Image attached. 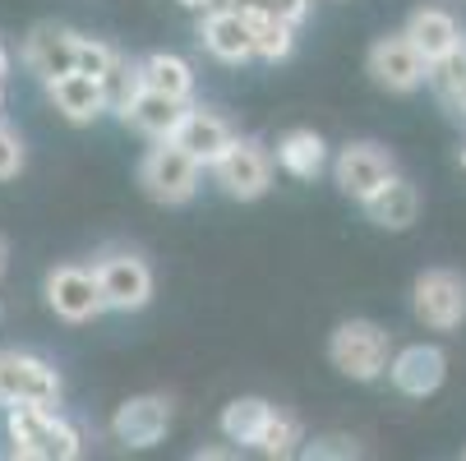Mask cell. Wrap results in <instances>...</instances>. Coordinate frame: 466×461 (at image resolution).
I'll list each match as a JSON object with an SVG mask.
<instances>
[{
  "instance_id": "d4e9b609",
  "label": "cell",
  "mask_w": 466,
  "mask_h": 461,
  "mask_svg": "<svg viewBox=\"0 0 466 461\" xmlns=\"http://www.w3.org/2000/svg\"><path fill=\"white\" fill-rule=\"evenodd\" d=\"M296 443H300V420L273 406V416H268V425H263V434H258L254 452H263V456H291V452H296Z\"/></svg>"
},
{
  "instance_id": "603a6c76",
  "label": "cell",
  "mask_w": 466,
  "mask_h": 461,
  "mask_svg": "<svg viewBox=\"0 0 466 461\" xmlns=\"http://www.w3.org/2000/svg\"><path fill=\"white\" fill-rule=\"evenodd\" d=\"M425 79L434 84V93H439L452 111L466 115V42H461L457 51H448L443 60H434Z\"/></svg>"
},
{
  "instance_id": "4fadbf2b",
  "label": "cell",
  "mask_w": 466,
  "mask_h": 461,
  "mask_svg": "<svg viewBox=\"0 0 466 461\" xmlns=\"http://www.w3.org/2000/svg\"><path fill=\"white\" fill-rule=\"evenodd\" d=\"M383 374L392 378V387L402 392V397H430V392H439L443 378H448V356L439 346L416 342V346H402L397 356H388Z\"/></svg>"
},
{
  "instance_id": "484cf974",
  "label": "cell",
  "mask_w": 466,
  "mask_h": 461,
  "mask_svg": "<svg viewBox=\"0 0 466 461\" xmlns=\"http://www.w3.org/2000/svg\"><path fill=\"white\" fill-rule=\"evenodd\" d=\"M139 88V65H129L120 51H116V60L106 65V75H102V93H106V111H120L125 102H129V93Z\"/></svg>"
},
{
  "instance_id": "cb8c5ba5",
  "label": "cell",
  "mask_w": 466,
  "mask_h": 461,
  "mask_svg": "<svg viewBox=\"0 0 466 461\" xmlns=\"http://www.w3.org/2000/svg\"><path fill=\"white\" fill-rule=\"evenodd\" d=\"M249 19V33H254V60H287L296 51V28L282 24V19H268V15H245Z\"/></svg>"
},
{
  "instance_id": "83f0119b",
  "label": "cell",
  "mask_w": 466,
  "mask_h": 461,
  "mask_svg": "<svg viewBox=\"0 0 466 461\" xmlns=\"http://www.w3.org/2000/svg\"><path fill=\"white\" fill-rule=\"evenodd\" d=\"M28 162V148L19 139V129H10L5 120H0V180H15Z\"/></svg>"
},
{
  "instance_id": "44dd1931",
  "label": "cell",
  "mask_w": 466,
  "mask_h": 461,
  "mask_svg": "<svg viewBox=\"0 0 466 461\" xmlns=\"http://www.w3.org/2000/svg\"><path fill=\"white\" fill-rule=\"evenodd\" d=\"M139 84L162 93V97H176V102H189L194 93V70L189 60L171 55V51H153L148 60H139Z\"/></svg>"
},
{
  "instance_id": "f1b7e54d",
  "label": "cell",
  "mask_w": 466,
  "mask_h": 461,
  "mask_svg": "<svg viewBox=\"0 0 466 461\" xmlns=\"http://www.w3.org/2000/svg\"><path fill=\"white\" fill-rule=\"evenodd\" d=\"M111 60H116V46H106V42H97V37H79V51H75V70H84V75L102 79Z\"/></svg>"
},
{
  "instance_id": "30bf717a",
  "label": "cell",
  "mask_w": 466,
  "mask_h": 461,
  "mask_svg": "<svg viewBox=\"0 0 466 461\" xmlns=\"http://www.w3.org/2000/svg\"><path fill=\"white\" fill-rule=\"evenodd\" d=\"M388 175H397V162L379 144H347L338 153V162H332V180H338V189L347 194V199H356V204H365Z\"/></svg>"
},
{
  "instance_id": "8fae6325",
  "label": "cell",
  "mask_w": 466,
  "mask_h": 461,
  "mask_svg": "<svg viewBox=\"0 0 466 461\" xmlns=\"http://www.w3.org/2000/svg\"><path fill=\"white\" fill-rule=\"evenodd\" d=\"M171 416H176V406H171V397H162V392L129 397V402L111 416V434H116V443H125V447H153V443L167 438Z\"/></svg>"
},
{
  "instance_id": "d6986e66",
  "label": "cell",
  "mask_w": 466,
  "mask_h": 461,
  "mask_svg": "<svg viewBox=\"0 0 466 461\" xmlns=\"http://www.w3.org/2000/svg\"><path fill=\"white\" fill-rule=\"evenodd\" d=\"M185 106H189V102L162 97V93H153V88H144V84H139L116 115H120L129 129L148 135V139H171V129H176V120H180V111H185Z\"/></svg>"
},
{
  "instance_id": "f546056e",
  "label": "cell",
  "mask_w": 466,
  "mask_h": 461,
  "mask_svg": "<svg viewBox=\"0 0 466 461\" xmlns=\"http://www.w3.org/2000/svg\"><path fill=\"white\" fill-rule=\"evenodd\" d=\"M305 456H356V443H347V438H323V443H314Z\"/></svg>"
},
{
  "instance_id": "e0dca14e",
  "label": "cell",
  "mask_w": 466,
  "mask_h": 461,
  "mask_svg": "<svg viewBox=\"0 0 466 461\" xmlns=\"http://www.w3.org/2000/svg\"><path fill=\"white\" fill-rule=\"evenodd\" d=\"M360 208H365L370 222L383 226V231H407V226H416V217H420V189H416L411 180H402V175H388Z\"/></svg>"
},
{
  "instance_id": "52a82bcc",
  "label": "cell",
  "mask_w": 466,
  "mask_h": 461,
  "mask_svg": "<svg viewBox=\"0 0 466 461\" xmlns=\"http://www.w3.org/2000/svg\"><path fill=\"white\" fill-rule=\"evenodd\" d=\"M46 305L65 323H93L97 314H106L97 273L79 268V263H60V268L46 273Z\"/></svg>"
},
{
  "instance_id": "5bb4252c",
  "label": "cell",
  "mask_w": 466,
  "mask_h": 461,
  "mask_svg": "<svg viewBox=\"0 0 466 461\" xmlns=\"http://www.w3.org/2000/svg\"><path fill=\"white\" fill-rule=\"evenodd\" d=\"M198 42H204V51L222 65H249L254 60V33H249V19L231 5H218L204 15V24H198Z\"/></svg>"
},
{
  "instance_id": "6da1fadb",
  "label": "cell",
  "mask_w": 466,
  "mask_h": 461,
  "mask_svg": "<svg viewBox=\"0 0 466 461\" xmlns=\"http://www.w3.org/2000/svg\"><path fill=\"white\" fill-rule=\"evenodd\" d=\"M5 434H10V456L24 461H75L84 452L79 429L56 416L51 406H5Z\"/></svg>"
},
{
  "instance_id": "ba28073f",
  "label": "cell",
  "mask_w": 466,
  "mask_h": 461,
  "mask_svg": "<svg viewBox=\"0 0 466 461\" xmlns=\"http://www.w3.org/2000/svg\"><path fill=\"white\" fill-rule=\"evenodd\" d=\"M93 273H97L106 309L135 314V309H144L153 300V268L139 254H106V258L93 263Z\"/></svg>"
},
{
  "instance_id": "ac0fdd59",
  "label": "cell",
  "mask_w": 466,
  "mask_h": 461,
  "mask_svg": "<svg viewBox=\"0 0 466 461\" xmlns=\"http://www.w3.org/2000/svg\"><path fill=\"white\" fill-rule=\"evenodd\" d=\"M402 37L420 51L425 65H434V60H443L448 51L461 46V24H457L448 10H439V5H420V10L407 19Z\"/></svg>"
},
{
  "instance_id": "277c9868",
  "label": "cell",
  "mask_w": 466,
  "mask_h": 461,
  "mask_svg": "<svg viewBox=\"0 0 466 461\" xmlns=\"http://www.w3.org/2000/svg\"><path fill=\"white\" fill-rule=\"evenodd\" d=\"M208 171L222 185V194H231V199H240V204H254V199H263V194L273 189V153L263 148L258 139H240L236 135Z\"/></svg>"
},
{
  "instance_id": "836d02e7",
  "label": "cell",
  "mask_w": 466,
  "mask_h": 461,
  "mask_svg": "<svg viewBox=\"0 0 466 461\" xmlns=\"http://www.w3.org/2000/svg\"><path fill=\"white\" fill-rule=\"evenodd\" d=\"M0 106H5V84H0Z\"/></svg>"
},
{
  "instance_id": "ffe728a7",
  "label": "cell",
  "mask_w": 466,
  "mask_h": 461,
  "mask_svg": "<svg viewBox=\"0 0 466 461\" xmlns=\"http://www.w3.org/2000/svg\"><path fill=\"white\" fill-rule=\"evenodd\" d=\"M273 162L291 180H314L328 166V144H323V135H314V129H287V135L278 139V148H273Z\"/></svg>"
},
{
  "instance_id": "9c48e42d",
  "label": "cell",
  "mask_w": 466,
  "mask_h": 461,
  "mask_svg": "<svg viewBox=\"0 0 466 461\" xmlns=\"http://www.w3.org/2000/svg\"><path fill=\"white\" fill-rule=\"evenodd\" d=\"M370 79L388 93H416L430 75V65L420 60V51L402 37V33H392V37H379L370 46Z\"/></svg>"
},
{
  "instance_id": "4dcf8cb0",
  "label": "cell",
  "mask_w": 466,
  "mask_h": 461,
  "mask_svg": "<svg viewBox=\"0 0 466 461\" xmlns=\"http://www.w3.org/2000/svg\"><path fill=\"white\" fill-rule=\"evenodd\" d=\"M180 5H185V10H204V15H208V10L227 5V0H180Z\"/></svg>"
},
{
  "instance_id": "4316f807",
  "label": "cell",
  "mask_w": 466,
  "mask_h": 461,
  "mask_svg": "<svg viewBox=\"0 0 466 461\" xmlns=\"http://www.w3.org/2000/svg\"><path fill=\"white\" fill-rule=\"evenodd\" d=\"M231 10H240V15H268V19H282V24H305V15H309V0H227Z\"/></svg>"
},
{
  "instance_id": "8992f818",
  "label": "cell",
  "mask_w": 466,
  "mask_h": 461,
  "mask_svg": "<svg viewBox=\"0 0 466 461\" xmlns=\"http://www.w3.org/2000/svg\"><path fill=\"white\" fill-rule=\"evenodd\" d=\"M411 309L430 333H452L466 323V277L452 268H430L411 286Z\"/></svg>"
},
{
  "instance_id": "5b68a950",
  "label": "cell",
  "mask_w": 466,
  "mask_h": 461,
  "mask_svg": "<svg viewBox=\"0 0 466 461\" xmlns=\"http://www.w3.org/2000/svg\"><path fill=\"white\" fill-rule=\"evenodd\" d=\"M60 374L33 351H0V406H56Z\"/></svg>"
},
{
  "instance_id": "2e32d148",
  "label": "cell",
  "mask_w": 466,
  "mask_h": 461,
  "mask_svg": "<svg viewBox=\"0 0 466 461\" xmlns=\"http://www.w3.org/2000/svg\"><path fill=\"white\" fill-rule=\"evenodd\" d=\"M75 51H79V33L60 28V24H37L24 37V65L46 84L65 70H75Z\"/></svg>"
},
{
  "instance_id": "7c38bea8",
  "label": "cell",
  "mask_w": 466,
  "mask_h": 461,
  "mask_svg": "<svg viewBox=\"0 0 466 461\" xmlns=\"http://www.w3.org/2000/svg\"><path fill=\"white\" fill-rule=\"evenodd\" d=\"M231 139H236V129H231L218 111H208V106H185L180 120H176V129H171V144L185 148L204 171L222 157V148H227Z\"/></svg>"
},
{
  "instance_id": "d6a6232c",
  "label": "cell",
  "mask_w": 466,
  "mask_h": 461,
  "mask_svg": "<svg viewBox=\"0 0 466 461\" xmlns=\"http://www.w3.org/2000/svg\"><path fill=\"white\" fill-rule=\"evenodd\" d=\"M5 79H10V51L0 46V84H5Z\"/></svg>"
},
{
  "instance_id": "e575fe53",
  "label": "cell",
  "mask_w": 466,
  "mask_h": 461,
  "mask_svg": "<svg viewBox=\"0 0 466 461\" xmlns=\"http://www.w3.org/2000/svg\"><path fill=\"white\" fill-rule=\"evenodd\" d=\"M461 166H466V148H461Z\"/></svg>"
},
{
  "instance_id": "1f68e13d",
  "label": "cell",
  "mask_w": 466,
  "mask_h": 461,
  "mask_svg": "<svg viewBox=\"0 0 466 461\" xmlns=\"http://www.w3.org/2000/svg\"><path fill=\"white\" fill-rule=\"evenodd\" d=\"M5 268H10V240L0 236V277H5Z\"/></svg>"
},
{
  "instance_id": "7402d4cb",
  "label": "cell",
  "mask_w": 466,
  "mask_h": 461,
  "mask_svg": "<svg viewBox=\"0 0 466 461\" xmlns=\"http://www.w3.org/2000/svg\"><path fill=\"white\" fill-rule=\"evenodd\" d=\"M268 416H273V402H263V397H236V402H227V411H222L227 443L254 447L258 434H263V425H268Z\"/></svg>"
},
{
  "instance_id": "3957f363",
  "label": "cell",
  "mask_w": 466,
  "mask_h": 461,
  "mask_svg": "<svg viewBox=\"0 0 466 461\" xmlns=\"http://www.w3.org/2000/svg\"><path fill=\"white\" fill-rule=\"evenodd\" d=\"M198 180H204V166H198L185 148H176L171 139H153V148L139 162V185L153 204L180 208L198 194Z\"/></svg>"
},
{
  "instance_id": "9a60e30c",
  "label": "cell",
  "mask_w": 466,
  "mask_h": 461,
  "mask_svg": "<svg viewBox=\"0 0 466 461\" xmlns=\"http://www.w3.org/2000/svg\"><path fill=\"white\" fill-rule=\"evenodd\" d=\"M46 97H51V106L70 120V125H93V120L106 111L102 79H93V75H84V70H65V75L46 79Z\"/></svg>"
},
{
  "instance_id": "7a4b0ae2",
  "label": "cell",
  "mask_w": 466,
  "mask_h": 461,
  "mask_svg": "<svg viewBox=\"0 0 466 461\" xmlns=\"http://www.w3.org/2000/svg\"><path fill=\"white\" fill-rule=\"evenodd\" d=\"M388 356H392V337L374 318H347V323L332 327V337H328L332 369L356 378V383H374L388 369Z\"/></svg>"
}]
</instances>
